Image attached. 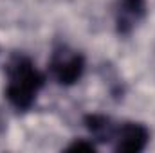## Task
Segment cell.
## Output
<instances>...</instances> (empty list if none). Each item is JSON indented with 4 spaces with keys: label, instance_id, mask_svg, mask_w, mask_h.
Segmentation results:
<instances>
[{
    "label": "cell",
    "instance_id": "277c9868",
    "mask_svg": "<svg viewBox=\"0 0 155 153\" xmlns=\"http://www.w3.org/2000/svg\"><path fill=\"white\" fill-rule=\"evenodd\" d=\"M148 16L146 0H116L114 25L119 36H130Z\"/></svg>",
    "mask_w": 155,
    "mask_h": 153
},
{
    "label": "cell",
    "instance_id": "3957f363",
    "mask_svg": "<svg viewBox=\"0 0 155 153\" xmlns=\"http://www.w3.org/2000/svg\"><path fill=\"white\" fill-rule=\"evenodd\" d=\"M150 142V130L144 122L121 121L116 124L110 148L116 153H141Z\"/></svg>",
    "mask_w": 155,
    "mask_h": 153
},
{
    "label": "cell",
    "instance_id": "5b68a950",
    "mask_svg": "<svg viewBox=\"0 0 155 153\" xmlns=\"http://www.w3.org/2000/svg\"><path fill=\"white\" fill-rule=\"evenodd\" d=\"M83 124L90 135V139L97 144H108L114 137L117 121L105 114H87L83 117Z\"/></svg>",
    "mask_w": 155,
    "mask_h": 153
},
{
    "label": "cell",
    "instance_id": "7a4b0ae2",
    "mask_svg": "<svg viewBox=\"0 0 155 153\" xmlns=\"http://www.w3.org/2000/svg\"><path fill=\"white\" fill-rule=\"evenodd\" d=\"M87 69L85 56L69 47L67 43H56L52 47L49 63H47V72L60 86H72L83 77Z\"/></svg>",
    "mask_w": 155,
    "mask_h": 153
},
{
    "label": "cell",
    "instance_id": "6da1fadb",
    "mask_svg": "<svg viewBox=\"0 0 155 153\" xmlns=\"http://www.w3.org/2000/svg\"><path fill=\"white\" fill-rule=\"evenodd\" d=\"M4 96L7 103L18 112L31 110V106L36 103L38 94L45 86V74L38 70L35 61L24 52H15L9 56L4 67Z\"/></svg>",
    "mask_w": 155,
    "mask_h": 153
},
{
    "label": "cell",
    "instance_id": "8992f818",
    "mask_svg": "<svg viewBox=\"0 0 155 153\" xmlns=\"http://www.w3.org/2000/svg\"><path fill=\"white\" fill-rule=\"evenodd\" d=\"M65 151H87V153H96L97 144L92 139H74L69 146L63 148Z\"/></svg>",
    "mask_w": 155,
    "mask_h": 153
}]
</instances>
